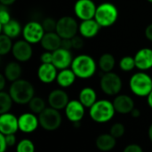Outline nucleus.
Here are the masks:
<instances>
[{
    "mask_svg": "<svg viewBox=\"0 0 152 152\" xmlns=\"http://www.w3.org/2000/svg\"><path fill=\"white\" fill-rule=\"evenodd\" d=\"M136 68L140 70H148L152 68V49L144 47L134 55Z\"/></svg>",
    "mask_w": 152,
    "mask_h": 152,
    "instance_id": "a211bd4d",
    "label": "nucleus"
},
{
    "mask_svg": "<svg viewBox=\"0 0 152 152\" xmlns=\"http://www.w3.org/2000/svg\"><path fill=\"white\" fill-rule=\"evenodd\" d=\"M76 77L77 76L72 69H61L58 73L56 81L61 87L67 88V87L71 86L74 84Z\"/></svg>",
    "mask_w": 152,
    "mask_h": 152,
    "instance_id": "a878e982",
    "label": "nucleus"
},
{
    "mask_svg": "<svg viewBox=\"0 0 152 152\" xmlns=\"http://www.w3.org/2000/svg\"><path fill=\"white\" fill-rule=\"evenodd\" d=\"M116 113L113 102L108 100L97 101L90 109L89 116L96 123H106L112 119Z\"/></svg>",
    "mask_w": 152,
    "mask_h": 152,
    "instance_id": "7ed1b4c3",
    "label": "nucleus"
},
{
    "mask_svg": "<svg viewBox=\"0 0 152 152\" xmlns=\"http://www.w3.org/2000/svg\"><path fill=\"white\" fill-rule=\"evenodd\" d=\"M13 102L25 105L28 104L35 96V89L33 85L25 79H18L12 83L8 92Z\"/></svg>",
    "mask_w": 152,
    "mask_h": 152,
    "instance_id": "f257e3e1",
    "label": "nucleus"
},
{
    "mask_svg": "<svg viewBox=\"0 0 152 152\" xmlns=\"http://www.w3.org/2000/svg\"><path fill=\"white\" fill-rule=\"evenodd\" d=\"M28 107L32 113L34 114H40L46 107H45V102L38 96H34L32 100L28 102Z\"/></svg>",
    "mask_w": 152,
    "mask_h": 152,
    "instance_id": "c85d7f7f",
    "label": "nucleus"
},
{
    "mask_svg": "<svg viewBox=\"0 0 152 152\" xmlns=\"http://www.w3.org/2000/svg\"><path fill=\"white\" fill-rule=\"evenodd\" d=\"M113 105L116 112L119 114L131 113L134 109V102L133 98L126 94H118L113 101Z\"/></svg>",
    "mask_w": 152,
    "mask_h": 152,
    "instance_id": "f3484780",
    "label": "nucleus"
},
{
    "mask_svg": "<svg viewBox=\"0 0 152 152\" xmlns=\"http://www.w3.org/2000/svg\"><path fill=\"white\" fill-rule=\"evenodd\" d=\"M62 38L55 32H45L40 44L45 51L54 52L59 49L61 45Z\"/></svg>",
    "mask_w": 152,
    "mask_h": 152,
    "instance_id": "412c9836",
    "label": "nucleus"
},
{
    "mask_svg": "<svg viewBox=\"0 0 152 152\" xmlns=\"http://www.w3.org/2000/svg\"><path fill=\"white\" fill-rule=\"evenodd\" d=\"M40 61L42 63H53V52L45 51L40 56Z\"/></svg>",
    "mask_w": 152,
    "mask_h": 152,
    "instance_id": "e433bc0d",
    "label": "nucleus"
},
{
    "mask_svg": "<svg viewBox=\"0 0 152 152\" xmlns=\"http://www.w3.org/2000/svg\"><path fill=\"white\" fill-rule=\"evenodd\" d=\"M15 1H16V0H0V3H1V4H3V5L8 6V5L12 4Z\"/></svg>",
    "mask_w": 152,
    "mask_h": 152,
    "instance_id": "a18cd8bd",
    "label": "nucleus"
},
{
    "mask_svg": "<svg viewBox=\"0 0 152 152\" xmlns=\"http://www.w3.org/2000/svg\"><path fill=\"white\" fill-rule=\"evenodd\" d=\"M79 25L71 16H63L57 20L55 32L61 38H72L77 36Z\"/></svg>",
    "mask_w": 152,
    "mask_h": 152,
    "instance_id": "6e6552de",
    "label": "nucleus"
},
{
    "mask_svg": "<svg viewBox=\"0 0 152 152\" xmlns=\"http://www.w3.org/2000/svg\"><path fill=\"white\" fill-rule=\"evenodd\" d=\"M4 136H5V140H6L8 147H12V146L15 145V143H16V136H15L14 134H7V135H4Z\"/></svg>",
    "mask_w": 152,
    "mask_h": 152,
    "instance_id": "ea45409f",
    "label": "nucleus"
},
{
    "mask_svg": "<svg viewBox=\"0 0 152 152\" xmlns=\"http://www.w3.org/2000/svg\"><path fill=\"white\" fill-rule=\"evenodd\" d=\"M130 114H131V116H132L133 118H140V116H141V111H140V110H138V109L134 108V109L132 110V112H131Z\"/></svg>",
    "mask_w": 152,
    "mask_h": 152,
    "instance_id": "c03bdc74",
    "label": "nucleus"
},
{
    "mask_svg": "<svg viewBox=\"0 0 152 152\" xmlns=\"http://www.w3.org/2000/svg\"><path fill=\"white\" fill-rule=\"evenodd\" d=\"M148 135H149V139L151 140V142H152V124L150 126L149 130H148Z\"/></svg>",
    "mask_w": 152,
    "mask_h": 152,
    "instance_id": "de8ad7c7",
    "label": "nucleus"
},
{
    "mask_svg": "<svg viewBox=\"0 0 152 152\" xmlns=\"http://www.w3.org/2000/svg\"><path fill=\"white\" fill-rule=\"evenodd\" d=\"M8 148L5 136L3 134H0V152H5Z\"/></svg>",
    "mask_w": 152,
    "mask_h": 152,
    "instance_id": "a19ab883",
    "label": "nucleus"
},
{
    "mask_svg": "<svg viewBox=\"0 0 152 152\" xmlns=\"http://www.w3.org/2000/svg\"><path fill=\"white\" fill-rule=\"evenodd\" d=\"M57 68L53 63H42L37 69V77L44 84H50L57 78Z\"/></svg>",
    "mask_w": 152,
    "mask_h": 152,
    "instance_id": "6ab92c4d",
    "label": "nucleus"
},
{
    "mask_svg": "<svg viewBox=\"0 0 152 152\" xmlns=\"http://www.w3.org/2000/svg\"><path fill=\"white\" fill-rule=\"evenodd\" d=\"M123 152H143V150H142V148L139 144L132 143V144L127 145L124 149Z\"/></svg>",
    "mask_w": 152,
    "mask_h": 152,
    "instance_id": "4c0bfd02",
    "label": "nucleus"
},
{
    "mask_svg": "<svg viewBox=\"0 0 152 152\" xmlns=\"http://www.w3.org/2000/svg\"><path fill=\"white\" fill-rule=\"evenodd\" d=\"M19 130L25 134H30L36 131L39 126L38 117L32 112H27L20 115L18 118Z\"/></svg>",
    "mask_w": 152,
    "mask_h": 152,
    "instance_id": "2eb2a0df",
    "label": "nucleus"
},
{
    "mask_svg": "<svg viewBox=\"0 0 152 152\" xmlns=\"http://www.w3.org/2000/svg\"><path fill=\"white\" fill-rule=\"evenodd\" d=\"M126 133V127L122 123H115L111 126L110 134L116 139L121 138Z\"/></svg>",
    "mask_w": 152,
    "mask_h": 152,
    "instance_id": "473e14b6",
    "label": "nucleus"
},
{
    "mask_svg": "<svg viewBox=\"0 0 152 152\" xmlns=\"http://www.w3.org/2000/svg\"><path fill=\"white\" fill-rule=\"evenodd\" d=\"M67 118L72 123H80L85 116V106L79 100H71L65 108Z\"/></svg>",
    "mask_w": 152,
    "mask_h": 152,
    "instance_id": "f8f14e48",
    "label": "nucleus"
},
{
    "mask_svg": "<svg viewBox=\"0 0 152 152\" xmlns=\"http://www.w3.org/2000/svg\"><path fill=\"white\" fill-rule=\"evenodd\" d=\"M42 25H43V28L45 32H53L56 30L57 20H55L52 17H47V18L44 19Z\"/></svg>",
    "mask_w": 152,
    "mask_h": 152,
    "instance_id": "72a5a7b5",
    "label": "nucleus"
},
{
    "mask_svg": "<svg viewBox=\"0 0 152 152\" xmlns=\"http://www.w3.org/2000/svg\"><path fill=\"white\" fill-rule=\"evenodd\" d=\"M132 93L139 97H147L152 91V78L145 72L134 74L129 81Z\"/></svg>",
    "mask_w": 152,
    "mask_h": 152,
    "instance_id": "20e7f679",
    "label": "nucleus"
},
{
    "mask_svg": "<svg viewBox=\"0 0 152 152\" xmlns=\"http://www.w3.org/2000/svg\"><path fill=\"white\" fill-rule=\"evenodd\" d=\"M69 102L68 94L62 89H54L48 95V103L50 107L61 110L66 108Z\"/></svg>",
    "mask_w": 152,
    "mask_h": 152,
    "instance_id": "dca6fc26",
    "label": "nucleus"
},
{
    "mask_svg": "<svg viewBox=\"0 0 152 152\" xmlns=\"http://www.w3.org/2000/svg\"><path fill=\"white\" fill-rule=\"evenodd\" d=\"M13 44L12 43V38L4 34L0 35V55H5L12 52Z\"/></svg>",
    "mask_w": 152,
    "mask_h": 152,
    "instance_id": "c756f323",
    "label": "nucleus"
},
{
    "mask_svg": "<svg viewBox=\"0 0 152 152\" xmlns=\"http://www.w3.org/2000/svg\"><path fill=\"white\" fill-rule=\"evenodd\" d=\"M6 78L4 76V74L0 75V91H4V87H5V82H6Z\"/></svg>",
    "mask_w": 152,
    "mask_h": 152,
    "instance_id": "37998d69",
    "label": "nucleus"
},
{
    "mask_svg": "<svg viewBox=\"0 0 152 152\" xmlns=\"http://www.w3.org/2000/svg\"><path fill=\"white\" fill-rule=\"evenodd\" d=\"M118 18V11L115 4L106 2L97 6L94 20L101 27L112 26Z\"/></svg>",
    "mask_w": 152,
    "mask_h": 152,
    "instance_id": "39448f33",
    "label": "nucleus"
},
{
    "mask_svg": "<svg viewBox=\"0 0 152 152\" xmlns=\"http://www.w3.org/2000/svg\"><path fill=\"white\" fill-rule=\"evenodd\" d=\"M73 57L70 50H66L61 47L53 52V64L57 68V69H69L73 61Z\"/></svg>",
    "mask_w": 152,
    "mask_h": 152,
    "instance_id": "ddd939ff",
    "label": "nucleus"
},
{
    "mask_svg": "<svg viewBox=\"0 0 152 152\" xmlns=\"http://www.w3.org/2000/svg\"><path fill=\"white\" fill-rule=\"evenodd\" d=\"M100 86H101V89L102 91L110 96H114V95H118L121 89H122V79L121 77L114 73V72H108V73H104L101 78L100 81Z\"/></svg>",
    "mask_w": 152,
    "mask_h": 152,
    "instance_id": "0eeeda50",
    "label": "nucleus"
},
{
    "mask_svg": "<svg viewBox=\"0 0 152 152\" xmlns=\"http://www.w3.org/2000/svg\"><path fill=\"white\" fill-rule=\"evenodd\" d=\"M101 28L102 27L94 19H91V20H82L81 23L79 24L78 31L80 36H82L83 37L92 38L94 37L99 33Z\"/></svg>",
    "mask_w": 152,
    "mask_h": 152,
    "instance_id": "aec40b11",
    "label": "nucleus"
},
{
    "mask_svg": "<svg viewBox=\"0 0 152 152\" xmlns=\"http://www.w3.org/2000/svg\"><path fill=\"white\" fill-rule=\"evenodd\" d=\"M147 1H148V2H150V3H151V4H152V0H147Z\"/></svg>",
    "mask_w": 152,
    "mask_h": 152,
    "instance_id": "09e8293b",
    "label": "nucleus"
},
{
    "mask_svg": "<svg viewBox=\"0 0 152 152\" xmlns=\"http://www.w3.org/2000/svg\"><path fill=\"white\" fill-rule=\"evenodd\" d=\"M12 102L13 101L9 93L0 91V114L9 112L12 106Z\"/></svg>",
    "mask_w": 152,
    "mask_h": 152,
    "instance_id": "cd10ccee",
    "label": "nucleus"
},
{
    "mask_svg": "<svg viewBox=\"0 0 152 152\" xmlns=\"http://www.w3.org/2000/svg\"><path fill=\"white\" fill-rule=\"evenodd\" d=\"M99 67L104 73L111 72L116 65V60L111 53H103L99 59Z\"/></svg>",
    "mask_w": 152,
    "mask_h": 152,
    "instance_id": "bb28decb",
    "label": "nucleus"
},
{
    "mask_svg": "<svg viewBox=\"0 0 152 152\" xmlns=\"http://www.w3.org/2000/svg\"><path fill=\"white\" fill-rule=\"evenodd\" d=\"M1 27V33L6 35L7 37L12 38H16L18 37L20 33H22V29L23 28H21V25L20 24V22L16 20L12 19L9 22H7L6 24L0 26Z\"/></svg>",
    "mask_w": 152,
    "mask_h": 152,
    "instance_id": "b1692460",
    "label": "nucleus"
},
{
    "mask_svg": "<svg viewBox=\"0 0 152 152\" xmlns=\"http://www.w3.org/2000/svg\"><path fill=\"white\" fill-rule=\"evenodd\" d=\"M19 130L18 118L12 113L0 114V134L4 135L12 134Z\"/></svg>",
    "mask_w": 152,
    "mask_h": 152,
    "instance_id": "4468645a",
    "label": "nucleus"
},
{
    "mask_svg": "<svg viewBox=\"0 0 152 152\" xmlns=\"http://www.w3.org/2000/svg\"><path fill=\"white\" fill-rule=\"evenodd\" d=\"M22 74L21 66L17 61H10L4 69V76L10 82H14L20 78Z\"/></svg>",
    "mask_w": 152,
    "mask_h": 152,
    "instance_id": "5701e85b",
    "label": "nucleus"
},
{
    "mask_svg": "<svg viewBox=\"0 0 152 152\" xmlns=\"http://www.w3.org/2000/svg\"><path fill=\"white\" fill-rule=\"evenodd\" d=\"M97 65L95 61L87 54H79L73 59L71 69L76 74L77 77L87 79L93 77L96 71Z\"/></svg>",
    "mask_w": 152,
    "mask_h": 152,
    "instance_id": "f03ea898",
    "label": "nucleus"
},
{
    "mask_svg": "<svg viewBox=\"0 0 152 152\" xmlns=\"http://www.w3.org/2000/svg\"><path fill=\"white\" fill-rule=\"evenodd\" d=\"M11 20H12L11 14L7 9V6L1 4L0 5V26L6 24Z\"/></svg>",
    "mask_w": 152,
    "mask_h": 152,
    "instance_id": "f704fd0d",
    "label": "nucleus"
},
{
    "mask_svg": "<svg viewBox=\"0 0 152 152\" xmlns=\"http://www.w3.org/2000/svg\"><path fill=\"white\" fill-rule=\"evenodd\" d=\"M71 41H72V46L74 49L76 50H79L81 48H83L84 46V40L82 38V36H75L74 37L71 38Z\"/></svg>",
    "mask_w": 152,
    "mask_h": 152,
    "instance_id": "c9c22d12",
    "label": "nucleus"
},
{
    "mask_svg": "<svg viewBox=\"0 0 152 152\" xmlns=\"http://www.w3.org/2000/svg\"><path fill=\"white\" fill-rule=\"evenodd\" d=\"M97 6L93 0H77L74 5L76 16L81 20L94 19Z\"/></svg>",
    "mask_w": 152,
    "mask_h": 152,
    "instance_id": "9d476101",
    "label": "nucleus"
},
{
    "mask_svg": "<svg viewBox=\"0 0 152 152\" xmlns=\"http://www.w3.org/2000/svg\"><path fill=\"white\" fill-rule=\"evenodd\" d=\"M45 34L42 23L37 21H28L22 29L23 38L30 44L40 43Z\"/></svg>",
    "mask_w": 152,
    "mask_h": 152,
    "instance_id": "1a4fd4ad",
    "label": "nucleus"
},
{
    "mask_svg": "<svg viewBox=\"0 0 152 152\" xmlns=\"http://www.w3.org/2000/svg\"><path fill=\"white\" fill-rule=\"evenodd\" d=\"M12 53L16 61L20 62L28 61L33 54L31 44L27 42L25 39L16 41L12 45Z\"/></svg>",
    "mask_w": 152,
    "mask_h": 152,
    "instance_id": "9b49d317",
    "label": "nucleus"
},
{
    "mask_svg": "<svg viewBox=\"0 0 152 152\" xmlns=\"http://www.w3.org/2000/svg\"><path fill=\"white\" fill-rule=\"evenodd\" d=\"M119 68L123 71H125V72H128V71L133 70L134 68H136L134 57H132V56H124L119 61Z\"/></svg>",
    "mask_w": 152,
    "mask_h": 152,
    "instance_id": "7c9ffc66",
    "label": "nucleus"
},
{
    "mask_svg": "<svg viewBox=\"0 0 152 152\" xmlns=\"http://www.w3.org/2000/svg\"><path fill=\"white\" fill-rule=\"evenodd\" d=\"M147 102H148V105L150 106V108L152 109V91L150 93V94L147 96Z\"/></svg>",
    "mask_w": 152,
    "mask_h": 152,
    "instance_id": "49530a36",
    "label": "nucleus"
},
{
    "mask_svg": "<svg viewBox=\"0 0 152 152\" xmlns=\"http://www.w3.org/2000/svg\"><path fill=\"white\" fill-rule=\"evenodd\" d=\"M145 37H147L148 40L152 42V23L147 26V28L145 29Z\"/></svg>",
    "mask_w": 152,
    "mask_h": 152,
    "instance_id": "79ce46f5",
    "label": "nucleus"
},
{
    "mask_svg": "<svg viewBox=\"0 0 152 152\" xmlns=\"http://www.w3.org/2000/svg\"><path fill=\"white\" fill-rule=\"evenodd\" d=\"M39 126L46 131H54L58 129L62 122V118L58 110L52 107L45 108L38 115Z\"/></svg>",
    "mask_w": 152,
    "mask_h": 152,
    "instance_id": "423d86ee",
    "label": "nucleus"
},
{
    "mask_svg": "<svg viewBox=\"0 0 152 152\" xmlns=\"http://www.w3.org/2000/svg\"><path fill=\"white\" fill-rule=\"evenodd\" d=\"M78 100L85 106V108L90 109L97 102L96 92L92 87H84L79 93Z\"/></svg>",
    "mask_w": 152,
    "mask_h": 152,
    "instance_id": "393cba45",
    "label": "nucleus"
},
{
    "mask_svg": "<svg viewBox=\"0 0 152 152\" xmlns=\"http://www.w3.org/2000/svg\"><path fill=\"white\" fill-rule=\"evenodd\" d=\"M117 144V139L113 137L110 134H100L96 141L95 145L96 148L103 152H108L112 151Z\"/></svg>",
    "mask_w": 152,
    "mask_h": 152,
    "instance_id": "4be33fe9",
    "label": "nucleus"
},
{
    "mask_svg": "<svg viewBox=\"0 0 152 152\" xmlns=\"http://www.w3.org/2000/svg\"><path fill=\"white\" fill-rule=\"evenodd\" d=\"M35 145L29 139H23L16 146V152H35Z\"/></svg>",
    "mask_w": 152,
    "mask_h": 152,
    "instance_id": "2f4dec72",
    "label": "nucleus"
},
{
    "mask_svg": "<svg viewBox=\"0 0 152 152\" xmlns=\"http://www.w3.org/2000/svg\"><path fill=\"white\" fill-rule=\"evenodd\" d=\"M61 47L63 49H66V50H70L71 48H73L71 38H62Z\"/></svg>",
    "mask_w": 152,
    "mask_h": 152,
    "instance_id": "58836bf2",
    "label": "nucleus"
}]
</instances>
